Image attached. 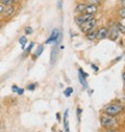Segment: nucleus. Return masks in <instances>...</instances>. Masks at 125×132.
I'll return each mask as SVG.
<instances>
[{
  "mask_svg": "<svg viewBox=\"0 0 125 132\" xmlns=\"http://www.w3.org/2000/svg\"><path fill=\"white\" fill-rule=\"evenodd\" d=\"M100 124L105 129H114V127L117 126L118 122H117L116 117H112V116L103 113L100 117Z\"/></svg>",
  "mask_w": 125,
  "mask_h": 132,
  "instance_id": "obj_1",
  "label": "nucleus"
},
{
  "mask_svg": "<svg viewBox=\"0 0 125 132\" xmlns=\"http://www.w3.org/2000/svg\"><path fill=\"white\" fill-rule=\"evenodd\" d=\"M124 110V107L121 104H117V103H111L107 104L104 108H103V113L112 116V117H117L118 114H120L122 111Z\"/></svg>",
  "mask_w": 125,
  "mask_h": 132,
  "instance_id": "obj_2",
  "label": "nucleus"
},
{
  "mask_svg": "<svg viewBox=\"0 0 125 132\" xmlns=\"http://www.w3.org/2000/svg\"><path fill=\"white\" fill-rule=\"evenodd\" d=\"M96 23H97V21H96V19L94 18V19H91V20H89V21H87V22H84L83 24H81V25H79V28H80V30L83 32V34H88L89 31H91V30H93L94 29V27L96 26Z\"/></svg>",
  "mask_w": 125,
  "mask_h": 132,
  "instance_id": "obj_3",
  "label": "nucleus"
},
{
  "mask_svg": "<svg viewBox=\"0 0 125 132\" xmlns=\"http://www.w3.org/2000/svg\"><path fill=\"white\" fill-rule=\"evenodd\" d=\"M59 38H60V32L57 29H53L51 31L50 37L46 40L45 44L46 45H49V44H57L58 41H59Z\"/></svg>",
  "mask_w": 125,
  "mask_h": 132,
  "instance_id": "obj_4",
  "label": "nucleus"
},
{
  "mask_svg": "<svg viewBox=\"0 0 125 132\" xmlns=\"http://www.w3.org/2000/svg\"><path fill=\"white\" fill-rule=\"evenodd\" d=\"M94 19V15H89V14H79L78 16L75 17V23L79 26L81 24H83L84 22Z\"/></svg>",
  "mask_w": 125,
  "mask_h": 132,
  "instance_id": "obj_5",
  "label": "nucleus"
},
{
  "mask_svg": "<svg viewBox=\"0 0 125 132\" xmlns=\"http://www.w3.org/2000/svg\"><path fill=\"white\" fill-rule=\"evenodd\" d=\"M119 34H120V32L118 31L116 25H112L111 28L108 29V35H107V37L110 38L111 41H116V40L119 38Z\"/></svg>",
  "mask_w": 125,
  "mask_h": 132,
  "instance_id": "obj_6",
  "label": "nucleus"
},
{
  "mask_svg": "<svg viewBox=\"0 0 125 132\" xmlns=\"http://www.w3.org/2000/svg\"><path fill=\"white\" fill-rule=\"evenodd\" d=\"M107 35H108L107 27H100L97 30V39L98 40H104L105 38H107Z\"/></svg>",
  "mask_w": 125,
  "mask_h": 132,
  "instance_id": "obj_7",
  "label": "nucleus"
},
{
  "mask_svg": "<svg viewBox=\"0 0 125 132\" xmlns=\"http://www.w3.org/2000/svg\"><path fill=\"white\" fill-rule=\"evenodd\" d=\"M15 12V5H11V6H6L3 14L1 15L3 18H7V17H12L13 14Z\"/></svg>",
  "mask_w": 125,
  "mask_h": 132,
  "instance_id": "obj_8",
  "label": "nucleus"
},
{
  "mask_svg": "<svg viewBox=\"0 0 125 132\" xmlns=\"http://www.w3.org/2000/svg\"><path fill=\"white\" fill-rule=\"evenodd\" d=\"M97 11H98V7L96 5H90V4H88V6H87V9H85V11H84L83 14L95 15L97 13Z\"/></svg>",
  "mask_w": 125,
  "mask_h": 132,
  "instance_id": "obj_9",
  "label": "nucleus"
},
{
  "mask_svg": "<svg viewBox=\"0 0 125 132\" xmlns=\"http://www.w3.org/2000/svg\"><path fill=\"white\" fill-rule=\"evenodd\" d=\"M68 113H69V110H66L65 113H64V128H65V132H70V129H69V122H68Z\"/></svg>",
  "mask_w": 125,
  "mask_h": 132,
  "instance_id": "obj_10",
  "label": "nucleus"
},
{
  "mask_svg": "<svg viewBox=\"0 0 125 132\" xmlns=\"http://www.w3.org/2000/svg\"><path fill=\"white\" fill-rule=\"evenodd\" d=\"M87 39L89 41H95L97 39V30H91L87 34Z\"/></svg>",
  "mask_w": 125,
  "mask_h": 132,
  "instance_id": "obj_11",
  "label": "nucleus"
},
{
  "mask_svg": "<svg viewBox=\"0 0 125 132\" xmlns=\"http://www.w3.org/2000/svg\"><path fill=\"white\" fill-rule=\"evenodd\" d=\"M87 6H88V3H79V4L76 5L75 11L77 13H79V14H83L84 11H85V9H87Z\"/></svg>",
  "mask_w": 125,
  "mask_h": 132,
  "instance_id": "obj_12",
  "label": "nucleus"
},
{
  "mask_svg": "<svg viewBox=\"0 0 125 132\" xmlns=\"http://www.w3.org/2000/svg\"><path fill=\"white\" fill-rule=\"evenodd\" d=\"M56 56H57V47L54 46V48H53L52 51H51V59H50V63H51V64H53V63L55 62Z\"/></svg>",
  "mask_w": 125,
  "mask_h": 132,
  "instance_id": "obj_13",
  "label": "nucleus"
},
{
  "mask_svg": "<svg viewBox=\"0 0 125 132\" xmlns=\"http://www.w3.org/2000/svg\"><path fill=\"white\" fill-rule=\"evenodd\" d=\"M17 0H0V3L5 5V6H11V5H14L16 3Z\"/></svg>",
  "mask_w": 125,
  "mask_h": 132,
  "instance_id": "obj_14",
  "label": "nucleus"
},
{
  "mask_svg": "<svg viewBox=\"0 0 125 132\" xmlns=\"http://www.w3.org/2000/svg\"><path fill=\"white\" fill-rule=\"evenodd\" d=\"M78 79H79V82L81 83V85L83 87H88V83H87V78H84L79 72H78Z\"/></svg>",
  "mask_w": 125,
  "mask_h": 132,
  "instance_id": "obj_15",
  "label": "nucleus"
},
{
  "mask_svg": "<svg viewBox=\"0 0 125 132\" xmlns=\"http://www.w3.org/2000/svg\"><path fill=\"white\" fill-rule=\"evenodd\" d=\"M19 43H20L22 49H25V46H26V44H27V38H26L25 36L20 37V39H19Z\"/></svg>",
  "mask_w": 125,
  "mask_h": 132,
  "instance_id": "obj_16",
  "label": "nucleus"
},
{
  "mask_svg": "<svg viewBox=\"0 0 125 132\" xmlns=\"http://www.w3.org/2000/svg\"><path fill=\"white\" fill-rule=\"evenodd\" d=\"M12 90H13L14 93L18 94V95H23V94H24V89H23V88H20V87L17 86V85H13V86H12Z\"/></svg>",
  "mask_w": 125,
  "mask_h": 132,
  "instance_id": "obj_17",
  "label": "nucleus"
},
{
  "mask_svg": "<svg viewBox=\"0 0 125 132\" xmlns=\"http://www.w3.org/2000/svg\"><path fill=\"white\" fill-rule=\"evenodd\" d=\"M43 50H44V46L43 45H41V46H39V48L37 49V51H36V53L34 54V58H37V57H39L41 54H42V52H43Z\"/></svg>",
  "mask_w": 125,
  "mask_h": 132,
  "instance_id": "obj_18",
  "label": "nucleus"
},
{
  "mask_svg": "<svg viewBox=\"0 0 125 132\" xmlns=\"http://www.w3.org/2000/svg\"><path fill=\"white\" fill-rule=\"evenodd\" d=\"M116 27H117V29H118L119 32H121V34H125V26L123 24H121L120 22H118V23H116Z\"/></svg>",
  "mask_w": 125,
  "mask_h": 132,
  "instance_id": "obj_19",
  "label": "nucleus"
},
{
  "mask_svg": "<svg viewBox=\"0 0 125 132\" xmlns=\"http://www.w3.org/2000/svg\"><path fill=\"white\" fill-rule=\"evenodd\" d=\"M100 2H101V0H88V4H90V5L98 6L100 4Z\"/></svg>",
  "mask_w": 125,
  "mask_h": 132,
  "instance_id": "obj_20",
  "label": "nucleus"
},
{
  "mask_svg": "<svg viewBox=\"0 0 125 132\" xmlns=\"http://www.w3.org/2000/svg\"><path fill=\"white\" fill-rule=\"evenodd\" d=\"M64 94L66 97H70L72 94H73V88L72 87H67L65 90H64Z\"/></svg>",
  "mask_w": 125,
  "mask_h": 132,
  "instance_id": "obj_21",
  "label": "nucleus"
},
{
  "mask_svg": "<svg viewBox=\"0 0 125 132\" xmlns=\"http://www.w3.org/2000/svg\"><path fill=\"white\" fill-rule=\"evenodd\" d=\"M36 87H37V83H29V84L27 85L26 89H28V90H35Z\"/></svg>",
  "mask_w": 125,
  "mask_h": 132,
  "instance_id": "obj_22",
  "label": "nucleus"
},
{
  "mask_svg": "<svg viewBox=\"0 0 125 132\" xmlns=\"http://www.w3.org/2000/svg\"><path fill=\"white\" fill-rule=\"evenodd\" d=\"M25 35L26 36H28V35H31V34H33V27H30V26H27V27H25Z\"/></svg>",
  "mask_w": 125,
  "mask_h": 132,
  "instance_id": "obj_23",
  "label": "nucleus"
},
{
  "mask_svg": "<svg viewBox=\"0 0 125 132\" xmlns=\"http://www.w3.org/2000/svg\"><path fill=\"white\" fill-rule=\"evenodd\" d=\"M118 14H119V17L120 18H122V19H125V9H120L119 10V12H118Z\"/></svg>",
  "mask_w": 125,
  "mask_h": 132,
  "instance_id": "obj_24",
  "label": "nucleus"
},
{
  "mask_svg": "<svg viewBox=\"0 0 125 132\" xmlns=\"http://www.w3.org/2000/svg\"><path fill=\"white\" fill-rule=\"evenodd\" d=\"M34 46H35V43H33V42H31V43L29 44V46H28V47L25 49V53H26V54H27V53H29V52L31 51V49L34 48Z\"/></svg>",
  "mask_w": 125,
  "mask_h": 132,
  "instance_id": "obj_25",
  "label": "nucleus"
},
{
  "mask_svg": "<svg viewBox=\"0 0 125 132\" xmlns=\"http://www.w3.org/2000/svg\"><path fill=\"white\" fill-rule=\"evenodd\" d=\"M5 5H3V4H1L0 3V16H1L2 14H3V12H4V10H5Z\"/></svg>",
  "mask_w": 125,
  "mask_h": 132,
  "instance_id": "obj_26",
  "label": "nucleus"
},
{
  "mask_svg": "<svg viewBox=\"0 0 125 132\" xmlns=\"http://www.w3.org/2000/svg\"><path fill=\"white\" fill-rule=\"evenodd\" d=\"M80 112H81V109L80 108H77V116H78V121L80 122Z\"/></svg>",
  "mask_w": 125,
  "mask_h": 132,
  "instance_id": "obj_27",
  "label": "nucleus"
},
{
  "mask_svg": "<svg viewBox=\"0 0 125 132\" xmlns=\"http://www.w3.org/2000/svg\"><path fill=\"white\" fill-rule=\"evenodd\" d=\"M61 3H62V0H58V9H59V10H60V9H61V6H62V5H61Z\"/></svg>",
  "mask_w": 125,
  "mask_h": 132,
  "instance_id": "obj_28",
  "label": "nucleus"
},
{
  "mask_svg": "<svg viewBox=\"0 0 125 132\" xmlns=\"http://www.w3.org/2000/svg\"><path fill=\"white\" fill-rule=\"evenodd\" d=\"M105 132H118L117 130H115V129H106V131Z\"/></svg>",
  "mask_w": 125,
  "mask_h": 132,
  "instance_id": "obj_29",
  "label": "nucleus"
},
{
  "mask_svg": "<svg viewBox=\"0 0 125 132\" xmlns=\"http://www.w3.org/2000/svg\"><path fill=\"white\" fill-rule=\"evenodd\" d=\"M92 68L94 69V70H96V71H98V67H96L95 64H92Z\"/></svg>",
  "mask_w": 125,
  "mask_h": 132,
  "instance_id": "obj_30",
  "label": "nucleus"
},
{
  "mask_svg": "<svg viewBox=\"0 0 125 132\" xmlns=\"http://www.w3.org/2000/svg\"><path fill=\"white\" fill-rule=\"evenodd\" d=\"M122 79H123V81L125 82V71H124L123 74H122Z\"/></svg>",
  "mask_w": 125,
  "mask_h": 132,
  "instance_id": "obj_31",
  "label": "nucleus"
},
{
  "mask_svg": "<svg viewBox=\"0 0 125 132\" xmlns=\"http://www.w3.org/2000/svg\"><path fill=\"white\" fill-rule=\"evenodd\" d=\"M122 5H123V9H125V0H122Z\"/></svg>",
  "mask_w": 125,
  "mask_h": 132,
  "instance_id": "obj_32",
  "label": "nucleus"
}]
</instances>
